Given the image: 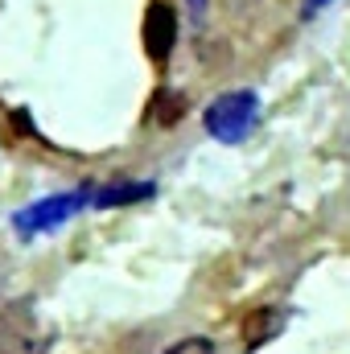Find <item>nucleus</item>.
Instances as JSON below:
<instances>
[{
    "instance_id": "obj_1",
    "label": "nucleus",
    "mask_w": 350,
    "mask_h": 354,
    "mask_svg": "<svg viewBox=\"0 0 350 354\" xmlns=\"http://www.w3.org/2000/svg\"><path fill=\"white\" fill-rule=\"evenodd\" d=\"M0 354H50V326L33 297H17L0 309Z\"/></svg>"
},
{
    "instance_id": "obj_2",
    "label": "nucleus",
    "mask_w": 350,
    "mask_h": 354,
    "mask_svg": "<svg viewBox=\"0 0 350 354\" xmlns=\"http://www.w3.org/2000/svg\"><path fill=\"white\" fill-rule=\"evenodd\" d=\"M256 115H260V99H256L252 91H227V95H219V99L206 107L202 124H206V132H210L214 140L239 145V140L256 128Z\"/></svg>"
},
{
    "instance_id": "obj_3",
    "label": "nucleus",
    "mask_w": 350,
    "mask_h": 354,
    "mask_svg": "<svg viewBox=\"0 0 350 354\" xmlns=\"http://www.w3.org/2000/svg\"><path fill=\"white\" fill-rule=\"evenodd\" d=\"M174 41H177V12H174V4L153 0V4H149V12H145V50H149V58H153L157 66H161V62H169Z\"/></svg>"
},
{
    "instance_id": "obj_4",
    "label": "nucleus",
    "mask_w": 350,
    "mask_h": 354,
    "mask_svg": "<svg viewBox=\"0 0 350 354\" xmlns=\"http://www.w3.org/2000/svg\"><path fill=\"white\" fill-rule=\"evenodd\" d=\"M75 206H83V194H62V198H50V202H42V206H29V214H21L17 218V227L21 231H37V227H54V223H62V218H71L75 214Z\"/></svg>"
},
{
    "instance_id": "obj_5",
    "label": "nucleus",
    "mask_w": 350,
    "mask_h": 354,
    "mask_svg": "<svg viewBox=\"0 0 350 354\" xmlns=\"http://www.w3.org/2000/svg\"><path fill=\"white\" fill-rule=\"evenodd\" d=\"M284 322H288V313H284L280 305H264V309H252V313H248V322H243V342L256 351V346L272 342V338L284 330Z\"/></svg>"
},
{
    "instance_id": "obj_6",
    "label": "nucleus",
    "mask_w": 350,
    "mask_h": 354,
    "mask_svg": "<svg viewBox=\"0 0 350 354\" xmlns=\"http://www.w3.org/2000/svg\"><path fill=\"white\" fill-rule=\"evenodd\" d=\"M185 111H190L185 107V95H177V91H161L153 99V124H161V128H174Z\"/></svg>"
},
{
    "instance_id": "obj_7",
    "label": "nucleus",
    "mask_w": 350,
    "mask_h": 354,
    "mask_svg": "<svg viewBox=\"0 0 350 354\" xmlns=\"http://www.w3.org/2000/svg\"><path fill=\"white\" fill-rule=\"evenodd\" d=\"M149 194H153L149 185H116V189L99 194L95 202H99V206H111V202H132V198H149Z\"/></svg>"
},
{
    "instance_id": "obj_8",
    "label": "nucleus",
    "mask_w": 350,
    "mask_h": 354,
    "mask_svg": "<svg viewBox=\"0 0 350 354\" xmlns=\"http://www.w3.org/2000/svg\"><path fill=\"white\" fill-rule=\"evenodd\" d=\"M165 354H214V342L202 338V334H185V338H177Z\"/></svg>"
},
{
    "instance_id": "obj_9",
    "label": "nucleus",
    "mask_w": 350,
    "mask_h": 354,
    "mask_svg": "<svg viewBox=\"0 0 350 354\" xmlns=\"http://www.w3.org/2000/svg\"><path fill=\"white\" fill-rule=\"evenodd\" d=\"M317 4H322V0H309V8H317Z\"/></svg>"
}]
</instances>
